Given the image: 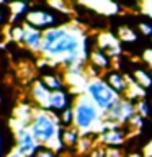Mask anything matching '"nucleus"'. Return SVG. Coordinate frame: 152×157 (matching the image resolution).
Returning a JSON list of instances; mask_svg holds the SVG:
<instances>
[{
	"mask_svg": "<svg viewBox=\"0 0 152 157\" xmlns=\"http://www.w3.org/2000/svg\"><path fill=\"white\" fill-rule=\"evenodd\" d=\"M41 52L52 64L62 62L67 71L82 67L87 61V36L80 26H52L43 31Z\"/></svg>",
	"mask_w": 152,
	"mask_h": 157,
	"instance_id": "1",
	"label": "nucleus"
},
{
	"mask_svg": "<svg viewBox=\"0 0 152 157\" xmlns=\"http://www.w3.org/2000/svg\"><path fill=\"white\" fill-rule=\"evenodd\" d=\"M29 129L38 139L41 146L52 152H61L64 147L62 142V128L59 123V118H56L54 113L49 110H38L34 111L33 121L29 124Z\"/></svg>",
	"mask_w": 152,
	"mask_h": 157,
	"instance_id": "2",
	"label": "nucleus"
},
{
	"mask_svg": "<svg viewBox=\"0 0 152 157\" xmlns=\"http://www.w3.org/2000/svg\"><path fill=\"white\" fill-rule=\"evenodd\" d=\"M72 111H74V128L80 132V137L88 136L90 132H95V134L105 132L103 113L98 110V106L92 101V98L87 93L78 95L75 98Z\"/></svg>",
	"mask_w": 152,
	"mask_h": 157,
	"instance_id": "3",
	"label": "nucleus"
},
{
	"mask_svg": "<svg viewBox=\"0 0 152 157\" xmlns=\"http://www.w3.org/2000/svg\"><path fill=\"white\" fill-rule=\"evenodd\" d=\"M85 93L92 98V101L98 106L103 115H108L113 108L118 105V101L121 100L120 93L113 90L110 83L103 80L100 77H90V80L87 83Z\"/></svg>",
	"mask_w": 152,
	"mask_h": 157,
	"instance_id": "4",
	"label": "nucleus"
},
{
	"mask_svg": "<svg viewBox=\"0 0 152 157\" xmlns=\"http://www.w3.org/2000/svg\"><path fill=\"white\" fill-rule=\"evenodd\" d=\"M10 124H12V131L15 134V142H17V149L25 154L26 157H34L39 151V142L34 137V134L29 129V126L23 124L17 120H10Z\"/></svg>",
	"mask_w": 152,
	"mask_h": 157,
	"instance_id": "5",
	"label": "nucleus"
},
{
	"mask_svg": "<svg viewBox=\"0 0 152 157\" xmlns=\"http://www.w3.org/2000/svg\"><path fill=\"white\" fill-rule=\"evenodd\" d=\"M134 115H136V105L127 98H124V100L121 98L118 101V105L106 116L110 118V121H115L116 124H129L131 118Z\"/></svg>",
	"mask_w": 152,
	"mask_h": 157,
	"instance_id": "6",
	"label": "nucleus"
},
{
	"mask_svg": "<svg viewBox=\"0 0 152 157\" xmlns=\"http://www.w3.org/2000/svg\"><path fill=\"white\" fill-rule=\"evenodd\" d=\"M26 23L41 31H46L57 23V18L48 10H29L26 13Z\"/></svg>",
	"mask_w": 152,
	"mask_h": 157,
	"instance_id": "7",
	"label": "nucleus"
},
{
	"mask_svg": "<svg viewBox=\"0 0 152 157\" xmlns=\"http://www.w3.org/2000/svg\"><path fill=\"white\" fill-rule=\"evenodd\" d=\"M98 48L110 57H118L121 54V41L110 31H103L97 36Z\"/></svg>",
	"mask_w": 152,
	"mask_h": 157,
	"instance_id": "8",
	"label": "nucleus"
},
{
	"mask_svg": "<svg viewBox=\"0 0 152 157\" xmlns=\"http://www.w3.org/2000/svg\"><path fill=\"white\" fill-rule=\"evenodd\" d=\"M51 97L52 92L44 85L43 80H36L31 85V98L39 106V110H51Z\"/></svg>",
	"mask_w": 152,
	"mask_h": 157,
	"instance_id": "9",
	"label": "nucleus"
},
{
	"mask_svg": "<svg viewBox=\"0 0 152 157\" xmlns=\"http://www.w3.org/2000/svg\"><path fill=\"white\" fill-rule=\"evenodd\" d=\"M25 28V44H26L28 49H31L34 52H41V46H43V31L38 28L28 25L26 21L23 23Z\"/></svg>",
	"mask_w": 152,
	"mask_h": 157,
	"instance_id": "10",
	"label": "nucleus"
},
{
	"mask_svg": "<svg viewBox=\"0 0 152 157\" xmlns=\"http://www.w3.org/2000/svg\"><path fill=\"white\" fill-rule=\"evenodd\" d=\"M34 111H36V108H33L31 105H28V103H21V105H18L17 108H15L13 120H17L20 123H23V124L29 126L31 121H33Z\"/></svg>",
	"mask_w": 152,
	"mask_h": 157,
	"instance_id": "11",
	"label": "nucleus"
},
{
	"mask_svg": "<svg viewBox=\"0 0 152 157\" xmlns=\"http://www.w3.org/2000/svg\"><path fill=\"white\" fill-rule=\"evenodd\" d=\"M124 132L120 131L116 128V129H106L105 132H101L100 134V141L103 144H106L108 147H116L124 142Z\"/></svg>",
	"mask_w": 152,
	"mask_h": 157,
	"instance_id": "12",
	"label": "nucleus"
},
{
	"mask_svg": "<svg viewBox=\"0 0 152 157\" xmlns=\"http://www.w3.org/2000/svg\"><path fill=\"white\" fill-rule=\"evenodd\" d=\"M106 82L110 83V87L113 88V90H116L118 93H126V90H127V78H124L118 72H110L108 74Z\"/></svg>",
	"mask_w": 152,
	"mask_h": 157,
	"instance_id": "13",
	"label": "nucleus"
},
{
	"mask_svg": "<svg viewBox=\"0 0 152 157\" xmlns=\"http://www.w3.org/2000/svg\"><path fill=\"white\" fill-rule=\"evenodd\" d=\"M69 108V95L64 90H57L52 92L51 97V110H57V111H66Z\"/></svg>",
	"mask_w": 152,
	"mask_h": 157,
	"instance_id": "14",
	"label": "nucleus"
},
{
	"mask_svg": "<svg viewBox=\"0 0 152 157\" xmlns=\"http://www.w3.org/2000/svg\"><path fill=\"white\" fill-rule=\"evenodd\" d=\"M82 5L97 10L98 13H103V15H116L120 12V7L113 2H97V3H82Z\"/></svg>",
	"mask_w": 152,
	"mask_h": 157,
	"instance_id": "15",
	"label": "nucleus"
},
{
	"mask_svg": "<svg viewBox=\"0 0 152 157\" xmlns=\"http://www.w3.org/2000/svg\"><path fill=\"white\" fill-rule=\"evenodd\" d=\"M126 98L127 100H139V98H144L146 97V88L141 87L139 83H136L134 78H129L127 77V90H126Z\"/></svg>",
	"mask_w": 152,
	"mask_h": 157,
	"instance_id": "16",
	"label": "nucleus"
},
{
	"mask_svg": "<svg viewBox=\"0 0 152 157\" xmlns=\"http://www.w3.org/2000/svg\"><path fill=\"white\" fill-rule=\"evenodd\" d=\"M90 61H92L93 66L98 67V69H106V67H110V64H111V57L103 52L101 49H95V51L90 52Z\"/></svg>",
	"mask_w": 152,
	"mask_h": 157,
	"instance_id": "17",
	"label": "nucleus"
},
{
	"mask_svg": "<svg viewBox=\"0 0 152 157\" xmlns=\"http://www.w3.org/2000/svg\"><path fill=\"white\" fill-rule=\"evenodd\" d=\"M78 139H80V132H78L75 128H67V129L62 131V142H64V146L74 147V146H77Z\"/></svg>",
	"mask_w": 152,
	"mask_h": 157,
	"instance_id": "18",
	"label": "nucleus"
},
{
	"mask_svg": "<svg viewBox=\"0 0 152 157\" xmlns=\"http://www.w3.org/2000/svg\"><path fill=\"white\" fill-rule=\"evenodd\" d=\"M132 75H134L136 83H139L141 87H144V88L152 87V74H149L144 69H136Z\"/></svg>",
	"mask_w": 152,
	"mask_h": 157,
	"instance_id": "19",
	"label": "nucleus"
},
{
	"mask_svg": "<svg viewBox=\"0 0 152 157\" xmlns=\"http://www.w3.org/2000/svg\"><path fill=\"white\" fill-rule=\"evenodd\" d=\"M41 80L44 82V85H46L51 92L62 90V80H61V77L52 75V74H46V75L41 77Z\"/></svg>",
	"mask_w": 152,
	"mask_h": 157,
	"instance_id": "20",
	"label": "nucleus"
},
{
	"mask_svg": "<svg viewBox=\"0 0 152 157\" xmlns=\"http://www.w3.org/2000/svg\"><path fill=\"white\" fill-rule=\"evenodd\" d=\"M118 39L121 43H134V41H137V34L129 26H121L118 29Z\"/></svg>",
	"mask_w": 152,
	"mask_h": 157,
	"instance_id": "21",
	"label": "nucleus"
},
{
	"mask_svg": "<svg viewBox=\"0 0 152 157\" xmlns=\"http://www.w3.org/2000/svg\"><path fill=\"white\" fill-rule=\"evenodd\" d=\"M8 8H10V13H12V20H17V17L20 18V15L25 13L28 10V5L26 3H21V2H17V3H10Z\"/></svg>",
	"mask_w": 152,
	"mask_h": 157,
	"instance_id": "22",
	"label": "nucleus"
},
{
	"mask_svg": "<svg viewBox=\"0 0 152 157\" xmlns=\"http://www.w3.org/2000/svg\"><path fill=\"white\" fill-rule=\"evenodd\" d=\"M75 147H77V151L80 152V154H87V152H92V151H93V147H92V141L88 139L87 136L80 137Z\"/></svg>",
	"mask_w": 152,
	"mask_h": 157,
	"instance_id": "23",
	"label": "nucleus"
},
{
	"mask_svg": "<svg viewBox=\"0 0 152 157\" xmlns=\"http://www.w3.org/2000/svg\"><path fill=\"white\" fill-rule=\"evenodd\" d=\"M10 38L13 39L15 43H23L25 41V28L21 26H12V31H10Z\"/></svg>",
	"mask_w": 152,
	"mask_h": 157,
	"instance_id": "24",
	"label": "nucleus"
},
{
	"mask_svg": "<svg viewBox=\"0 0 152 157\" xmlns=\"http://www.w3.org/2000/svg\"><path fill=\"white\" fill-rule=\"evenodd\" d=\"M136 113H137V115H141L142 118H146V116L150 115V108H149V105H147L144 100H141L136 105Z\"/></svg>",
	"mask_w": 152,
	"mask_h": 157,
	"instance_id": "25",
	"label": "nucleus"
},
{
	"mask_svg": "<svg viewBox=\"0 0 152 157\" xmlns=\"http://www.w3.org/2000/svg\"><path fill=\"white\" fill-rule=\"evenodd\" d=\"M129 124H131V128H132V129H136V131H139V129H141V128H142V126H144V118H142L141 115H137V113H136V115H134V116H132V118H131V121H129Z\"/></svg>",
	"mask_w": 152,
	"mask_h": 157,
	"instance_id": "26",
	"label": "nucleus"
},
{
	"mask_svg": "<svg viewBox=\"0 0 152 157\" xmlns=\"http://www.w3.org/2000/svg\"><path fill=\"white\" fill-rule=\"evenodd\" d=\"M49 7H52V8H56V10H59V12H62V13H67L69 12V7H67V3L66 2H49L48 3Z\"/></svg>",
	"mask_w": 152,
	"mask_h": 157,
	"instance_id": "27",
	"label": "nucleus"
},
{
	"mask_svg": "<svg viewBox=\"0 0 152 157\" xmlns=\"http://www.w3.org/2000/svg\"><path fill=\"white\" fill-rule=\"evenodd\" d=\"M61 118H62V121L66 123V124H74V111H72V108H67L66 111H62V115H61Z\"/></svg>",
	"mask_w": 152,
	"mask_h": 157,
	"instance_id": "28",
	"label": "nucleus"
},
{
	"mask_svg": "<svg viewBox=\"0 0 152 157\" xmlns=\"http://www.w3.org/2000/svg\"><path fill=\"white\" fill-rule=\"evenodd\" d=\"M142 61H144L147 66L152 69V48L144 49V52H142Z\"/></svg>",
	"mask_w": 152,
	"mask_h": 157,
	"instance_id": "29",
	"label": "nucleus"
},
{
	"mask_svg": "<svg viewBox=\"0 0 152 157\" xmlns=\"http://www.w3.org/2000/svg\"><path fill=\"white\" fill-rule=\"evenodd\" d=\"M139 29L142 34H146V36H152V25L149 23H139Z\"/></svg>",
	"mask_w": 152,
	"mask_h": 157,
	"instance_id": "30",
	"label": "nucleus"
},
{
	"mask_svg": "<svg viewBox=\"0 0 152 157\" xmlns=\"http://www.w3.org/2000/svg\"><path fill=\"white\" fill-rule=\"evenodd\" d=\"M34 157H57V155H56V152H52V151L46 149V147H43V149L38 151V154Z\"/></svg>",
	"mask_w": 152,
	"mask_h": 157,
	"instance_id": "31",
	"label": "nucleus"
},
{
	"mask_svg": "<svg viewBox=\"0 0 152 157\" xmlns=\"http://www.w3.org/2000/svg\"><path fill=\"white\" fill-rule=\"evenodd\" d=\"M105 152H106V157H123L121 151L116 149V147H108Z\"/></svg>",
	"mask_w": 152,
	"mask_h": 157,
	"instance_id": "32",
	"label": "nucleus"
},
{
	"mask_svg": "<svg viewBox=\"0 0 152 157\" xmlns=\"http://www.w3.org/2000/svg\"><path fill=\"white\" fill-rule=\"evenodd\" d=\"M90 157H106V152L101 149V147H97L90 152Z\"/></svg>",
	"mask_w": 152,
	"mask_h": 157,
	"instance_id": "33",
	"label": "nucleus"
},
{
	"mask_svg": "<svg viewBox=\"0 0 152 157\" xmlns=\"http://www.w3.org/2000/svg\"><path fill=\"white\" fill-rule=\"evenodd\" d=\"M7 157H26V155L21 154V152H20V151L17 149V147H13V149H12V151H10L8 154H7Z\"/></svg>",
	"mask_w": 152,
	"mask_h": 157,
	"instance_id": "34",
	"label": "nucleus"
},
{
	"mask_svg": "<svg viewBox=\"0 0 152 157\" xmlns=\"http://www.w3.org/2000/svg\"><path fill=\"white\" fill-rule=\"evenodd\" d=\"M144 157H152V141L144 147Z\"/></svg>",
	"mask_w": 152,
	"mask_h": 157,
	"instance_id": "35",
	"label": "nucleus"
},
{
	"mask_svg": "<svg viewBox=\"0 0 152 157\" xmlns=\"http://www.w3.org/2000/svg\"><path fill=\"white\" fill-rule=\"evenodd\" d=\"M142 7H146L144 13H146V15H149V17H152V2H149V3H144Z\"/></svg>",
	"mask_w": 152,
	"mask_h": 157,
	"instance_id": "36",
	"label": "nucleus"
},
{
	"mask_svg": "<svg viewBox=\"0 0 152 157\" xmlns=\"http://www.w3.org/2000/svg\"><path fill=\"white\" fill-rule=\"evenodd\" d=\"M0 157H3V144H2V132H0Z\"/></svg>",
	"mask_w": 152,
	"mask_h": 157,
	"instance_id": "37",
	"label": "nucleus"
},
{
	"mask_svg": "<svg viewBox=\"0 0 152 157\" xmlns=\"http://www.w3.org/2000/svg\"><path fill=\"white\" fill-rule=\"evenodd\" d=\"M129 157H139V155H137V154H131Z\"/></svg>",
	"mask_w": 152,
	"mask_h": 157,
	"instance_id": "38",
	"label": "nucleus"
},
{
	"mask_svg": "<svg viewBox=\"0 0 152 157\" xmlns=\"http://www.w3.org/2000/svg\"><path fill=\"white\" fill-rule=\"evenodd\" d=\"M3 18V15H2V12H0V20H2Z\"/></svg>",
	"mask_w": 152,
	"mask_h": 157,
	"instance_id": "39",
	"label": "nucleus"
}]
</instances>
